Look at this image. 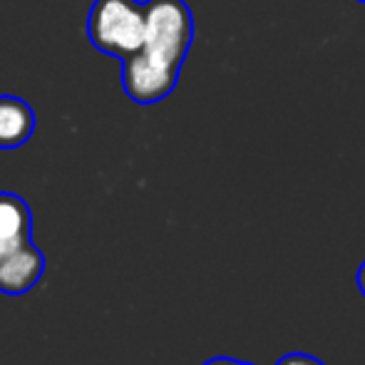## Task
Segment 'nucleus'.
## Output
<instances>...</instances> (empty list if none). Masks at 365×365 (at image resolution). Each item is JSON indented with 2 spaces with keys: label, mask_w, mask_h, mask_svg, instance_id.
<instances>
[{
  "label": "nucleus",
  "mask_w": 365,
  "mask_h": 365,
  "mask_svg": "<svg viewBox=\"0 0 365 365\" xmlns=\"http://www.w3.org/2000/svg\"><path fill=\"white\" fill-rule=\"evenodd\" d=\"M276 365H326V363H321L313 356H306V353H289V356H284Z\"/></svg>",
  "instance_id": "obj_6"
},
{
  "label": "nucleus",
  "mask_w": 365,
  "mask_h": 365,
  "mask_svg": "<svg viewBox=\"0 0 365 365\" xmlns=\"http://www.w3.org/2000/svg\"><path fill=\"white\" fill-rule=\"evenodd\" d=\"M92 45L112 58H130L145 40V3L137 0H95L87 18Z\"/></svg>",
  "instance_id": "obj_2"
},
{
  "label": "nucleus",
  "mask_w": 365,
  "mask_h": 365,
  "mask_svg": "<svg viewBox=\"0 0 365 365\" xmlns=\"http://www.w3.org/2000/svg\"><path fill=\"white\" fill-rule=\"evenodd\" d=\"M194 40V15L184 0H147L145 40L122 60V87L137 105H154L177 87Z\"/></svg>",
  "instance_id": "obj_1"
},
{
  "label": "nucleus",
  "mask_w": 365,
  "mask_h": 365,
  "mask_svg": "<svg viewBox=\"0 0 365 365\" xmlns=\"http://www.w3.org/2000/svg\"><path fill=\"white\" fill-rule=\"evenodd\" d=\"M358 3H363V5H365V0H358Z\"/></svg>",
  "instance_id": "obj_9"
},
{
  "label": "nucleus",
  "mask_w": 365,
  "mask_h": 365,
  "mask_svg": "<svg viewBox=\"0 0 365 365\" xmlns=\"http://www.w3.org/2000/svg\"><path fill=\"white\" fill-rule=\"evenodd\" d=\"M45 256L33 239L13 249L0 251V293L5 296H23L43 279Z\"/></svg>",
  "instance_id": "obj_3"
},
{
  "label": "nucleus",
  "mask_w": 365,
  "mask_h": 365,
  "mask_svg": "<svg viewBox=\"0 0 365 365\" xmlns=\"http://www.w3.org/2000/svg\"><path fill=\"white\" fill-rule=\"evenodd\" d=\"M358 289H361V293L365 296V261L361 264V269H358Z\"/></svg>",
  "instance_id": "obj_8"
},
{
  "label": "nucleus",
  "mask_w": 365,
  "mask_h": 365,
  "mask_svg": "<svg viewBox=\"0 0 365 365\" xmlns=\"http://www.w3.org/2000/svg\"><path fill=\"white\" fill-rule=\"evenodd\" d=\"M204 365H256V363H246V361H236V358H212Z\"/></svg>",
  "instance_id": "obj_7"
},
{
  "label": "nucleus",
  "mask_w": 365,
  "mask_h": 365,
  "mask_svg": "<svg viewBox=\"0 0 365 365\" xmlns=\"http://www.w3.org/2000/svg\"><path fill=\"white\" fill-rule=\"evenodd\" d=\"M33 239V214L23 197L0 192V251Z\"/></svg>",
  "instance_id": "obj_5"
},
{
  "label": "nucleus",
  "mask_w": 365,
  "mask_h": 365,
  "mask_svg": "<svg viewBox=\"0 0 365 365\" xmlns=\"http://www.w3.org/2000/svg\"><path fill=\"white\" fill-rule=\"evenodd\" d=\"M35 132V112L25 100L0 95V149L23 147Z\"/></svg>",
  "instance_id": "obj_4"
}]
</instances>
